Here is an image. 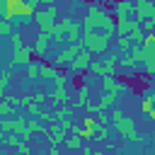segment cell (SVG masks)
<instances>
[{"label": "cell", "mask_w": 155, "mask_h": 155, "mask_svg": "<svg viewBox=\"0 0 155 155\" xmlns=\"http://www.w3.org/2000/svg\"><path fill=\"white\" fill-rule=\"evenodd\" d=\"M114 15H116V19H136V2L114 0Z\"/></svg>", "instance_id": "obj_9"}, {"label": "cell", "mask_w": 155, "mask_h": 155, "mask_svg": "<svg viewBox=\"0 0 155 155\" xmlns=\"http://www.w3.org/2000/svg\"><path fill=\"white\" fill-rule=\"evenodd\" d=\"M90 73L94 75V78H104V65H102V61L97 58V61H92V68H90Z\"/></svg>", "instance_id": "obj_34"}, {"label": "cell", "mask_w": 155, "mask_h": 155, "mask_svg": "<svg viewBox=\"0 0 155 155\" xmlns=\"http://www.w3.org/2000/svg\"><path fill=\"white\" fill-rule=\"evenodd\" d=\"M12 34H15V29H12V22H10V19H2V22H0V36L10 39Z\"/></svg>", "instance_id": "obj_31"}, {"label": "cell", "mask_w": 155, "mask_h": 155, "mask_svg": "<svg viewBox=\"0 0 155 155\" xmlns=\"http://www.w3.org/2000/svg\"><path fill=\"white\" fill-rule=\"evenodd\" d=\"M46 140H48V145H53V148L65 145V140H68V131H63L61 121H51V124H48V136H46Z\"/></svg>", "instance_id": "obj_8"}, {"label": "cell", "mask_w": 155, "mask_h": 155, "mask_svg": "<svg viewBox=\"0 0 155 155\" xmlns=\"http://www.w3.org/2000/svg\"><path fill=\"white\" fill-rule=\"evenodd\" d=\"M78 133L85 138V140H94V128H87V126H80Z\"/></svg>", "instance_id": "obj_36"}, {"label": "cell", "mask_w": 155, "mask_h": 155, "mask_svg": "<svg viewBox=\"0 0 155 155\" xmlns=\"http://www.w3.org/2000/svg\"><path fill=\"white\" fill-rule=\"evenodd\" d=\"M116 29V19L97 2H92L82 17V31H114Z\"/></svg>", "instance_id": "obj_1"}, {"label": "cell", "mask_w": 155, "mask_h": 155, "mask_svg": "<svg viewBox=\"0 0 155 155\" xmlns=\"http://www.w3.org/2000/svg\"><path fill=\"white\" fill-rule=\"evenodd\" d=\"M27 2H34V5H36V2H41V0H27Z\"/></svg>", "instance_id": "obj_49"}, {"label": "cell", "mask_w": 155, "mask_h": 155, "mask_svg": "<svg viewBox=\"0 0 155 155\" xmlns=\"http://www.w3.org/2000/svg\"><path fill=\"white\" fill-rule=\"evenodd\" d=\"M119 68L126 70V73H133V70L138 68V61L131 58V53H128V56H121V58H119Z\"/></svg>", "instance_id": "obj_24"}, {"label": "cell", "mask_w": 155, "mask_h": 155, "mask_svg": "<svg viewBox=\"0 0 155 155\" xmlns=\"http://www.w3.org/2000/svg\"><path fill=\"white\" fill-rule=\"evenodd\" d=\"M10 44H12V58H10V68H27L31 61H34V51L22 41V36L15 31L10 36Z\"/></svg>", "instance_id": "obj_3"}, {"label": "cell", "mask_w": 155, "mask_h": 155, "mask_svg": "<svg viewBox=\"0 0 155 155\" xmlns=\"http://www.w3.org/2000/svg\"><path fill=\"white\" fill-rule=\"evenodd\" d=\"M111 128H114L119 136H124L128 143H143V140H145V136H140V133L136 131L133 119H131V116H126L119 107H116V109H111Z\"/></svg>", "instance_id": "obj_2"}, {"label": "cell", "mask_w": 155, "mask_h": 155, "mask_svg": "<svg viewBox=\"0 0 155 155\" xmlns=\"http://www.w3.org/2000/svg\"><path fill=\"white\" fill-rule=\"evenodd\" d=\"M143 29H145V34H153L155 31V19H145L143 22Z\"/></svg>", "instance_id": "obj_43"}, {"label": "cell", "mask_w": 155, "mask_h": 155, "mask_svg": "<svg viewBox=\"0 0 155 155\" xmlns=\"http://www.w3.org/2000/svg\"><path fill=\"white\" fill-rule=\"evenodd\" d=\"M97 119H99V116H97ZM107 138H109V124L99 121V124H97V128H94V140H97V143H104Z\"/></svg>", "instance_id": "obj_26"}, {"label": "cell", "mask_w": 155, "mask_h": 155, "mask_svg": "<svg viewBox=\"0 0 155 155\" xmlns=\"http://www.w3.org/2000/svg\"><path fill=\"white\" fill-rule=\"evenodd\" d=\"M102 92H116L119 97H124L128 92V85L121 82V80H116L114 75H109V78H102Z\"/></svg>", "instance_id": "obj_11"}, {"label": "cell", "mask_w": 155, "mask_h": 155, "mask_svg": "<svg viewBox=\"0 0 155 155\" xmlns=\"http://www.w3.org/2000/svg\"><path fill=\"white\" fill-rule=\"evenodd\" d=\"M94 155H109V153H104V150H94Z\"/></svg>", "instance_id": "obj_47"}, {"label": "cell", "mask_w": 155, "mask_h": 155, "mask_svg": "<svg viewBox=\"0 0 155 155\" xmlns=\"http://www.w3.org/2000/svg\"><path fill=\"white\" fill-rule=\"evenodd\" d=\"M143 68L145 73L153 78L155 75V48H145V58H143Z\"/></svg>", "instance_id": "obj_21"}, {"label": "cell", "mask_w": 155, "mask_h": 155, "mask_svg": "<svg viewBox=\"0 0 155 155\" xmlns=\"http://www.w3.org/2000/svg\"><path fill=\"white\" fill-rule=\"evenodd\" d=\"M148 155H155V148H150V153H148Z\"/></svg>", "instance_id": "obj_48"}, {"label": "cell", "mask_w": 155, "mask_h": 155, "mask_svg": "<svg viewBox=\"0 0 155 155\" xmlns=\"http://www.w3.org/2000/svg\"><path fill=\"white\" fill-rule=\"evenodd\" d=\"M92 61H94V53H90V51L85 48V51L68 65V73H70V75H85V73L92 68Z\"/></svg>", "instance_id": "obj_7"}, {"label": "cell", "mask_w": 155, "mask_h": 155, "mask_svg": "<svg viewBox=\"0 0 155 155\" xmlns=\"http://www.w3.org/2000/svg\"><path fill=\"white\" fill-rule=\"evenodd\" d=\"M17 155H31V148H29V140H19V145L15 148Z\"/></svg>", "instance_id": "obj_37"}, {"label": "cell", "mask_w": 155, "mask_h": 155, "mask_svg": "<svg viewBox=\"0 0 155 155\" xmlns=\"http://www.w3.org/2000/svg\"><path fill=\"white\" fill-rule=\"evenodd\" d=\"M10 65L2 70V75H0V94H7V87H10Z\"/></svg>", "instance_id": "obj_30"}, {"label": "cell", "mask_w": 155, "mask_h": 155, "mask_svg": "<svg viewBox=\"0 0 155 155\" xmlns=\"http://www.w3.org/2000/svg\"><path fill=\"white\" fill-rule=\"evenodd\" d=\"M138 27H143V22L138 19H116V36H131V31H136Z\"/></svg>", "instance_id": "obj_15"}, {"label": "cell", "mask_w": 155, "mask_h": 155, "mask_svg": "<svg viewBox=\"0 0 155 155\" xmlns=\"http://www.w3.org/2000/svg\"><path fill=\"white\" fill-rule=\"evenodd\" d=\"M143 46H145V48H155V31H153V34H145Z\"/></svg>", "instance_id": "obj_42"}, {"label": "cell", "mask_w": 155, "mask_h": 155, "mask_svg": "<svg viewBox=\"0 0 155 155\" xmlns=\"http://www.w3.org/2000/svg\"><path fill=\"white\" fill-rule=\"evenodd\" d=\"M56 73H58L56 63H44V65H41V80H51V82H53Z\"/></svg>", "instance_id": "obj_27"}, {"label": "cell", "mask_w": 155, "mask_h": 155, "mask_svg": "<svg viewBox=\"0 0 155 155\" xmlns=\"http://www.w3.org/2000/svg\"><path fill=\"white\" fill-rule=\"evenodd\" d=\"M87 97H90V85H80L75 92V99H73V109H85L90 102Z\"/></svg>", "instance_id": "obj_17"}, {"label": "cell", "mask_w": 155, "mask_h": 155, "mask_svg": "<svg viewBox=\"0 0 155 155\" xmlns=\"http://www.w3.org/2000/svg\"><path fill=\"white\" fill-rule=\"evenodd\" d=\"M17 109L15 104H10L7 99H0V116H17Z\"/></svg>", "instance_id": "obj_28"}, {"label": "cell", "mask_w": 155, "mask_h": 155, "mask_svg": "<svg viewBox=\"0 0 155 155\" xmlns=\"http://www.w3.org/2000/svg\"><path fill=\"white\" fill-rule=\"evenodd\" d=\"M46 155H61V153H58V148H53V145H48V153H46Z\"/></svg>", "instance_id": "obj_46"}, {"label": "cell", "mask_w": 155, "mask_h": 155, "mask_svg": "<svg viewBox=\"0 0 155 155\" xmlns=\"http://www.w3.org/2000/svg\"><path fill=\"white\" fill-rule=\"evenodd\" d=\"M85 51V44L82 41H78V44H68L65 48H61L58 53H56V58H53V63H56V68H63V65H70L80 53Z\"/></svg>", "instance_id": "obj_6"}, {"label": "cell", "mask_w": 155, "mask_h": 155, "mask_svg": "<svg viewBox=\"0 0 155 155\" xmlns=\"http://www.w3.org/2000/svg\"><path fill=\"white\" fill-rule=\"evenodd\" d=\"M41 61H31L24 70H27V80H36V78H41Z\"/></svg>", "instance_id": "obj_25"}, {"label": "cell", "mask_w": 155, "mask_h": 155, "mask_svg": "<svg viewBox=\"0 0 155 155\" xmlns=\"http://www.w3.org/2000/svg\"><path fill=\"white\" fill-rule=\"evenodd\" d=\"M97 124H99V119H94V116H92V114H90V116H85V119H82V126H87V128H97Z\"/></svg>", "instance_id": "obj_40"}, {"label": "cell", "mask_w": 155, "mask_h": 155, "mask_svg": "<svg viewBox=\"0 0 155 155\" xmlns=\"http://www.w3.org/2000/svg\"><path fill=\"white\" fill-rule=\"evenodd\" d=\"M116 48H119L121 56H128L131 48H133V41H131L128 36H116Z\"/></svg>", "instance_id": "obj_23"}, {"label": "cell", "mask_w": 155, "mask_h": 155, "mask_svg": "<svg viewBox=\"0 0 155 155\" xmlns=\"http://www.w3.org/2000/svg\"><path fill=\"white\" fill-rule=\"evenodd\" d=\"M80 153H82V155H94V150H92L90 145H82V148H80Z\"/></svg>", "instance_id": "obj_45"}, {"label": "cell", "mask_w": 155, "mask_h": 155, "mask_svg": "<svg viewBox=\"0 0 155 155\" xmlns=\"http://www.w3.org/2000/svg\"><path fill=\"white\" fill-rule=\"evenodd\" d=\"M136 19L138 22L155 19V2L153 0H136Z\"/></svg>", "instance_id": "obj_10"}, {"label": "cell", "mask_w": 155, "mask_h": 155, "mask_svg": "<svg viewBox=\"0 0 155 155\" xmlns=\"http://www.w3.org/2000/svg\"><path fill=\"white\" fill-rule=\"evenodd\" d=\"M140 111H143V114H150V111H153V102H150V97H148V94H145V97H143V102H140Z\"/></svg>", "instance_id": "obj_38"}, {"label": "cell", "mask_w": 155, "mask_h": 155, "mask_svg": "<svg viewBox=\"0 0 155 155\" xmlns=\"http://www.w3.org/2000/svg\"><path fill=\"white\" fill-rule=\"evenodd\" d=\"M27 133L34 138V133H39V136H48V126L44 124V121H39L36 116H31L29 121H27Z\"/></svg>", "instance_id": "obj_18"}, {"label": "cell", "mask_w": 155, "mask_h": 155, "mask_svg": "<svg viewBox=\"0 0 155 155\" xmlns=\"http://www.w3.org/2000/svg\"><path fill=\"white\" fill-rule=\"evenodd\" d=\"M53 87H68V75L58 68V73H56V78H53Z\"/></svg>", "instance_id": "obj_32"}, {"label": "cell", "mask_w": 155, "mask_h": 155, "mask_svg": "<svg viewBox=\"0 0 155 155\" xmlns=\"http://www.w3.org/2000/svg\"><path fill=\"white\" fill-rule=\"evenodd\" d=\"M126 155H136V153H126Z\"/></svg>", "instance_id": "obj_51"}, {"label": "cell", "mask_w": 155, "mask_h": 155, "mask_svg": "<svg viewBox=\"0 0 155 155\" xmlns=\"http://www.w3.org/2000/svg\"><path fill=\"white\" fill-rule=\"evenodd\" d=\"M65 41L68 44H78V41H82V24H70V29H68V34H65Z\"/></svg>", "instance_id": "obj_19"}, {"label": "cell", "mask_w": 155, "mask_h": 155, "mask_svg": "<svg viewBox=\"0 0 155 155\" xmlns=\"http://www.w3.org/2000/svg\"><path fill=\"white\" fill-rule=\"evenodd\" d=\"M36 119H39V121H44V124H51V121H53V111H48V109L39 107V111H36Z\"/></svg>", "instance_id": "obj_33"}, {"label": "cell", "mask_w": 155, "mask_h": 155, "mask_svg": "<svg viewBox=\"0 0 155 155\" xmlns=\"http://www.w3.org/2000/svg\"><path fill=\"white\" fill-rule=\"evenodd\" d=\"M56 19H58V10H56L53 5L41 7V10L36 12V17H34V22L39 24V29H41V31H46V34H51V31H53V27L58 24Z\"/></svg>", "instance_id": "obj_5"}, {"label": "cell", "mask_w": 155, "mask_h": 155, "mask_svg": "<svg viewBox=\"0 0 155 155\" xmlns=\"http://www.w3.org/2000/svg\"><path fill=\"white\" fill-rule=\"evenodd\" d=\"M82 140H85V138H82V136H80L78 131H75V133H68V140H65V148H68V150H80V148L85 145Z\"/></svg>", "instance_id": "obj_22"}, {"label": "cell", "mask_w": 155, "mask_h": 155, "mask_svg": "<svg viewBox=\"0 0 155 155\" xmlns=\"http://www.w3.org/2000/svg\"><path fill=\"white\" fill-rule=\"evenodd\" d=\"M2 99H7V102L15 104V107H22V97H19V94H2Z\"/></svg>", "instance_id": "obj_39"}, {"label": "cell", "mask_w": 155, "mask_h": 155, "mask_svg": "<svg viewBox=\"0 0 155 155\" xmlns=\"http://www.w3.org/2000/svg\"><path fill=\"white\" fill-rule=\"evenodd\" d=\"M61 126H63V131H68V133H75V131L80 128L78 124H73V121H70V116H68V119H63V121H61Z\"/></svg>", "instance_id": "obj_35"}, {"label": "cell", "mask_w": 155, "mask_h": 155, "mask_svg": "<svg viewBox=\"0 0 155 155\" xmlns=\"http://www.w3.org/2000/svg\"><path fill=\"white\" fill-rule=\"evenodd\" d=\"M70 111H73V104H63V107L53 109V121H63V119H68Z\"/></svg>", "instance_id": "obj_29"}, {"label": "cell", "mask_w": 155, "mask_h": 155, "mask_svg": "<svg viewBox=\"0 0 155 155\" xmlns=\"http://www.w3.org/2000/svg\"><path fill=\"white\" fill-rule=\"evenodd\" d=\"M24 0H2V19H15L19 15V7H22Z\"/></svg>", "instance_id": "obj_16"}, {"label": "cell", "mask_w": 155, "mask_h": 155, "mask_svg": "<svg viewBox=\"0 0 155 155\" xmlns=\"http://www.w3.org/2000/svg\"><path fill=\"white\" fill-rule=\"evenodd\" d=\"M22 109H24L29 116H36V111H39V104H36L34 94H24V97H22Z\"/></svg>", "instance_id": "obj_20"}, {"label": "cell", "mask_w": 155, "mask_h": 155, "mask_svg": "<svg viewBox=\"0 0 155 155\" xmlns=\"http://www.w3.org/2000/svg\"><path fill=\"white\" fill-rule=\"evenodd\" d=\"M34 99H36L39 107H44V104L48 102V94H46V92H34Z\"/></svg>", "instance_id": "obj_41"}, {"label": "cell", "mask_w": 155, "mask_h": 155, "mask_svg": "<svg viewBox=\"0 0 155 155\" xmlns=\"http://www.w3.org/2000/svg\"><path fill=\"white\" fill-rule=\"evenodd\" d=\"M70 24H73V17H63L56 27H53V31H51V36H53V41L61 46V44H68L65 41V34H68V29H70Z\"/></svg>", "instance_id": "obj_12"}, {"label": "cell", "mask_w": 155, "mask_h": 155, "mask_svg": "<svg viewBox=\"0 0 155 155\" xmlns=\"http://www.w3.org/2000/svg\"><path fill=\"white\" fill-rule=\"evenodd\" d=\"M82 44L90 53L104 56L111 48V34L109 31H82Z\"/></svg>", "instance_id": "obj_4"}, {"label": "cell", "mask_w": 155, "mask_h": 155, "mask_svg": "<svg viewBox=\"0 0 155 155\" xmlns=\"http://www.w3.org/2000/svg\"><path fill=\"white\" fill-rule=\"evenodd\" d=\"M48 102L53 109L63 107V104H70V94H68V87H53V92L48 94Z\"/></svg>", "instance_id": "obj_14"}, {"label": "cell", "mask_w": 155, "mask_h": 155, "mask_svg": "<svg viewBox=\"0 0 155 155\" xmlns=\"http://www.w3.org/2000/svg\"><path fill=\"white\" fill-rule=\"evenodd\" d=\"M53 41V36L51 34H46V31H39L36 34V39H34V44H31V51L36 53V56H46L48 53V44Z\"/></svg>", "instance_id": "obj_13"}, {"label": "cell", "mask_w": 155, "mask_h": 155, "mask_svg": "<svg viewBox=\"0 0 155 155\" xmlns=\"http://www.w3.org/2000/svg\"><path fill=\"white\" fill-rule=\"evenodd\" d=\"M41 2H53V0H41Z\"/></svg>", "instance_id": "obj_50"}, {"label": "cell", "mask_w": 155, "mask_h": 155, "mask_svg": "<svg viewBox=\"0 0 155 155\" xmlns=\"http://www.w3.org/2000/svg\"><path fill=\"white\" fill-rule=\"evenodd\" d=\"M85 111H87V114H97V104H92V102H87V107H85Z\"/></svg>", "instance_id": "obj_44"}]
</instances>
